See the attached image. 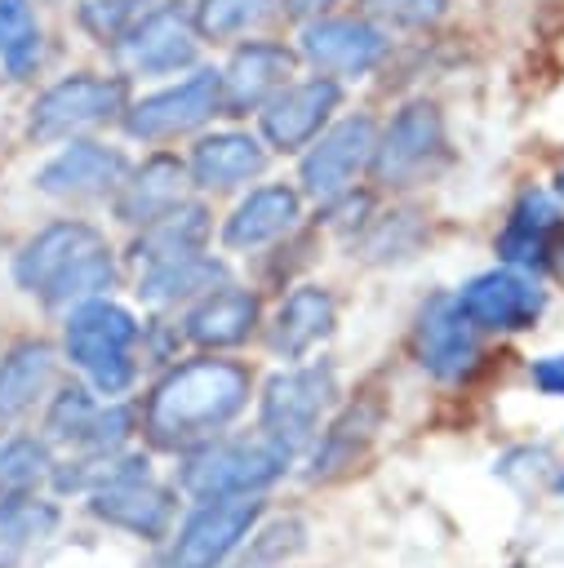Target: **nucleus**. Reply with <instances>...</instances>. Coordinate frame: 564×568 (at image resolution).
I'll use <instances>...</instances> for the list:
<instances>
[{
	"label": "nucleus",
	"instance_id": "1",
	"mask_svg": "<svg viewBox=\"0 0 564 568\" xmlns=\"http://www.w3.org/2000/svg\"><path fill=\"white\" fill-rule=\"evenodd\" d=\"M249 404V368L235 359H191L155 382L142 430L164 453H191Z\"/></svg>",
	"mask_w": 564,
	"mask_h": 568
},
{
	"label": "nucleus",
	"instance_id": "2",
	"mask_svg": "<svg viewBox=\"0 0 564 568\" xmlns=\"http://www.w3.org/2000/svg\"><path fill=\"white\" fill-rule=\"evenodd\" d=\"M13 275L27 293L49 306H75L111 288L115 266L107 240L84 222H53L36 240L22 244Z\"/></svg>",
	"mask_w": 564,
	"mask_h": 568
},
{
	"label": "nucleus",
	"instance_id": "3",
	"mask_svg": "<svg viewBox=\"0 0 564 568\" xmlns=\"http://www.w3.org/2000/svg\"><path fill=\"white\" fill-rule=\"evenodd\" d=\"M289 466V453L258 435L244 439H204L187 453L182 462V493H191L195 501L204 497H235V493H258L271 479H280V470Z\"/></svg>",
	"mask_w": 564,
	"mask_h": 568
},
{
	"label": "nucleus",
	"instance_id": "4",
	"mask_svg": "<svg viewBox=\"0 0 564 568\" xmlns=\"http://www.w3.org/2000/svg\"><path fill=\"white\" fill-rule=\"evenodd\" d=\"M133 342H138V324L115 302L89 297L71 306L67 355L89 373V382L102 395H120L133 382Z\"/></svg>",
	"mask_w": 564,
	"mask_h": 568
},
{
	"label": "nucleus",
	"instance_id": "5",
	"mask_svg": "<svg viewBox=\"0 0 564 568\" xmlns=\"http://www.w3.org/2000/svg\"><path fill=\"white\" fill-rule=\"evenodd\" d=\"M333 395H338V382H333V368L324 364L275 373L262 390V435L275 439L293 457L298 448L315 439L320 417L333 404Z\"/></svg>",
	"mask_w": 564,
	"mask_h": 568
},
{
	"label": "nucleus",
	"instance_id": "6",
	"mask_svg": "<svg viewBox=\"0 0 564 568\" xmlns=\"http://www.w3.org/2000/svg\"><path fill=\"white\" fill-rule=\"evenodd\" d=\"M258 515H262V497L258 493L204 497L195 506V515L182 524L164 568H222V559L253 532Z\"/></svg>",
	"mask_w": 564,
	"mask_h": 568
},
{
	"label": "nucleus",
	"instance_id": "7",
	"mask_svg": "<svg viewBox=\"0 0 564 568\" xmlns=\"http://www.w3.org/2000/svg\"><path fill=\"white\" fill-rule=\"evenodd\" d=\"M124 106V80H107V75H71L62 84H53L36 106H31V133L40 142L49 138H67L75 129H89L107 115H115Z\"/></svg>",
	"mask_w": 564,
	"mask_h": 568
},
{
	"label": "nucleus",
	"instance_id": "8",
	"mask_svg": "<svg viewBox=\"0 0 564 568\" xmlns=\"http://www.w3.org/2000/svg\"><path fill=\"white\" fill-rule=\"evenodd\" d=\"M218 106H222V75L218 71H195L178 89H164V93L142 98L124 115V129L133 138H142V142H160V138H178V133L204 124Z\"/></svg>",
	"mask_w": 564,
	"mask_h": 568
},
{
	"label": "nucleus",
	"instance_id": "9",
	"mask_svg": "<svg viewBox=\"0 0 564 568\" xmlns=\"http://www.w3.org/2000/svg\"><path fill=\"white\" fill-rule=\"evenodd\" d=\"M373 146H377L373 120H364V115L342 120L329 133H320V142L302 160V186H306V195H315L324 204L342 200L346 186L355 182V173L373 160Z\"/></svg>",
	"mask_w": 564,
	"mask_h": 568
},
{
	"label": "nucleus",
	"instance_id": "10",
	"mask_svg": "<svg viewBox=\"0 0 564 568\" xmlns=\"http://www.w3.org/2000/svg\"><path fill=\"white\" fill-rule=\"evenodd\" d=\"M457 306L462 315L475 324V328H502V333H515V328H528L546 297L542 288L520 271V266H502V271H484L475 275L462 293H457Z\"/></svg>",
	"mask_w": 564,
	"mask_h": 568
},
{
	"label": "nucleus",
	"instance_id": "11",
	"mask_svg": "<svg viewBox=\"0 0 564 568\" xmlns=\"http://www.w3.org/2000/svg\"><path fill=\"white\" fill-rule=\"evenodd\" d=\"M417 359L440 382H462L480 364L475 324L462 315L457 297L440 293L422 306V315H417Z\"/></svg>",
	"mask_w": 564,
	"mask_h": 568
},
{
	"label": "nucleus",
	"instance_id": "12",
	"mask_svg": "<svg viewBox=\"0 0 564 568\" xmlns=\"http://www.w3.org/2000/svg\"><path fill=\"white\" fill-rule=\"evenodd\" d=\"M440 146H444V133H440V115H435V106L431 102H413V106H404L395 120H391V129L382 133V142L373 146V173H377V182H386V186H404V182H413L435 155H440Z\"/></svg>",
	"mask_w": 564,
	"mask_h": 568
},
{
	"label": "nucleus",
	"instance_id": "13",
	"mask_svg": "<svg viewBox=\"0 0 564 568\" xmlns=\"http://www.w3.org/2000/svg\"><path fill=\"white\" fill-rule=\"evenodd\" d=\"M338 98H342V89L329 75H315V80H302V84H284L262 106V133H266V142L280 146V151L306 146L320 133V124L329 120V111L338 106Z\"/></svg>",
	"mask_w": 564,
	"mask_h": 568
},
{
	"label": "nucleus",
	"instance_id": "14",
	"mask_svg": "<svg viewBox=\"0 0 564 568\" xmlns=\"http://www.w3.org/2000/svg\"><path fill=\"white\" fill-rule=\"evenodd\" d=\"M89 510H93L98 519H107V524H115V528H124V532H133V537H151V541L164 537V532H169V519H173L169 493H164L160 484H151L147 470L120 475V479H111V484H98Z\"/></svg>",
	"mask_w": 564,
	"mask_h": 568
},
{
	"label": "nucleus",
	"instance_id": "15",
	"mask_svg": "<svg viewBox=\"0 0 564 568\" xmlns=\"http://www.w3.org/2000/svg\"><path fill=\"white\" fill-rule=\"evenodd\" d=\"M120 58H124V67L151 71V75L178 71V67H187L195 58V31H191V22H187V13L178 4H164V9H155L147 18H138L120 36Z\"/></svg>",
	"mask_w": 564,
	"mask_h": 568
},
{
	"label": "nucleus",
	"instance_id": "16",
	"mask_svg": "<svg viewBox=\"0 0 564 568\" xmlns=\"http://www.w3.org/2000/svg\"><path fill=\"white\" fill-rule=\"evenodd\" d=\"M293 75V53L284 44H244L235 49L226 75H222V106L231 115H244V111H258L266 106Z\"/></svg>",
	"mask_w": 564,
	"mask_h": 568
},
{
	"label": "nucleus",
	"instance_id": "17",
	"mask_svg": "<svg viewBox=\"0 0 564 568\" xmlns=\"http://www.w3.org/2000/svg\"><path fill=\"white\" fill-rule=\"evenodd\" d=\"M386 40L382 31H373L369 22L355 18H329V22H311L302 31V53L333 75H360L382 58Z\"/></svg>",
	"mask_w": 564,
	"mask_h": 568
},
{
	"label": "nucleus",
	"instance_id": "18",
	"mask_svg": "<svg viewBox=\"0 0 564 568\" xmlns=\"http://www.w3.org/2000/svg\"><path fill=\"white\" fill-rule=\"evenodd\" d=\"M120 178H124V155L120 151L98 146V142H75L71 151H62L58 160H49L36 173V186L49 191V195L84 200V195H107L111 186H120Z\"/></svg>",
	"mask_w": 564,
	"mask_h": 568
},
{
	"label": "nucleus",
	"instance_id": "19",
	"mask_svg": "<svg viewBox=\"0 0 564 568\" xmlns=\"http://www.w3.org/2000/svg\"><path fill=\"white\" fill-rule=\"evenodd\" d=\"M377 426H382V404L355 399L351 408H342V413L333 417V426L320 435L315 453H311V479H333V475L351 470V466L369 453Z\"/></svg>",
	"mask_w": 564,
	"mask_h": 568
},
{
	"label": "nucleus",
	"instance_id": "20",
	"mask_svg": "<svg viewBox=\"0 0 564 568\" xmlns=\"http://www.w3.org/2000/svg\"><path fill=\"white\" fill-rule=\"evenodd\" d=\"M182 186H187V169L178 155H151L133 182H124L120 200H115V213L133 226H147L155 217H164L169 209H178L182 200Z\"/></svg>",
	"mask_w": 564,
	"mask_h": 568
},
{
	"label": "nucleus",
	"instance_id": "21",
	"mask_svg": "<svg viewBox=\"0 0 564 568\" xmlns=\"http://www.w3.org/2000/svg\"><path fill=\"white\" fill-rule=\"evenodd\" d=\"M262 164H266V151L249 133H213L191 151V178L195 186H209V191H231L253 173H262Z\"/></svg>",
	"mask_w": 564,
	"mask_h": 568
},
{
	"label": "nucleus",
	"instance_id": "22",
	"mask_svg": "<svg viewBox=\"0 0 564 568\" xmlns=\"http://www.w3.org/2000/svg\"><path fill=\"white\" fill-rule=\"evenodd\" d=\"M560 226V204L546 191H524L506 231L497 235V253L511 266H542L551 257V231Z\"/></svg>",
	"mask_w": 564,
	"mask_h": 568
},
{
	"label": "nucleus",
	"instance_id": "23",
	"mask_svg": "<svg viewBox=\"0 0 564 568\" xmlns=\"http://www.w3.org/2000/svg\"><path fill=\"white\" fill-rule=\"evenodd\" d=\"M298 222V191L289 186H258L249 191V200L235 204V213L226 217L222 240L231 248H258L275 235H284Z\"/></svg>",
	"mask_w": 564,
	"mask_h": 568
},
{
	"label": "nucleus",
	"instance_id": "24",
	"mask_svg": "<svg viewBox=\"0 0 564 568\" xmlns=\"http://www.w3.org/2000/svg\"><path fill=\"white\" fill-rule=\"evenodd\" d=\"M258 324V297L249 288H218L187 315V337L195 346H240Z\"/></svg>",
	"mask_w": 564,
	"mask_h": 568
},
{
	"label": "nucleus",
	"instance_id": "25",
	"mask_svg": "<svg viewBox=\"0 0 564 568\" xmlns=\"http://www.w3.org/2000/svg\"><path fill=\"white\" fill-rule=\"evenodd\" d=\"M333 328V297L324 288H293L284 297V306L275 311V324H271V346L284 355V359H298L306 355L320 337H329Z\"/></svg>",
	"mask_w": 564,
	"mask_h": 568
},
{
	"label": "nucleus",
	"instance_id": "26",
	"mask_svg": "<svg viewBox=\"0 0 564 568\" xmlns=\"http://www.w3.org/2000/svg\"><path fill=\"white\" fill-rule=\"evenodd\" d=\"M204 217H209V213H204L200 204H178V209H169L164 217L147 222V235L133 244L138 266L151 271V266H169V262H178V257L200 253V244H204V235H209V222H204Z\"/></svg>",
	"mask_w": 564,
	"mask_h": 568
},
{
	"label": "nucleus",
	"instance_id": "27",
	"mask_svg": "<svg viewBox=\"0 0 564 568\" xmlns=\"http://www.w3.org/2000/svg\"><path fill=\"white\" fill-rule=\"evenodd\" d=\"M49 377H53V351L44 342L13 346L0 359V426L18 422L40 399V390L49 386Z\"/></svg>",
	"mask_w": 564,
	"mask_h": 568
},
{
	"label": "nucleus",
	"instance_id": "28",
	"mask_svg": "<svg viewBox=\"0 0 564 568\" xmlns=\"http://www.w3.org/2000/svg\"><path fill=\"white\" fill-rule=\"evenodd\" d=\"M213 280H222V266L204 253H191V257H178L169 266H151L142 271L138 280V297L151 302V306H164V302H178L187 293H200V288H213Z\"/></svg>",
	"mask_w": 564,
	"mask_h": 568
},
{
	"label": "nucleus",
	"instance_id": "29",
	"mask_svg": "<svg viewBox=\"0 0 564 568\" xmlns=\"http://www.w3.org/2000/svg\"><path fill=\"white\" fill-rule=\"evenodd\" d=\"M53 528V506L22 493V497H4L0 501V568H13L27 546L36 537H44Z\"/></svg>",
	"mask_w": 564,
	"mask_h": 568
},
{
	"label": "nucleus",
	"instance_id": "30",
	"mask_svg": "<svg viewBox=\"0 0 564 568\" xmlns=\"http://www.w3.org/2000/svg\"><path fill=\"white\" fill-rule=\"evenodd\" d=\"M40 58V27L31 0H0V62L9 75H27Z\"/></svg>",
	"mask_w": 564,
	"mask_h": 568
},
{
	"label": "nucleus",
	"instance_id": "31",
	"mask_svg": "<svg viewBox=\"0 0 564 568\" xmlns=\"http://www.w3.org/2000/svg\"><path fill=\"white\" fill-rule=\"evenodd\" d=\"M49 470V453L40 439H9L0 444V501L31 493Z\"/></svg>",
	"mask_w": 564,
	"mask_h": 568
},
{
	"label": "nucleus",
	"instance_id": "32",
	"mask_svg": "<svg viewBox=\"0 0 564 568\" xmlns=\"http://www.w3.org/2000/svg\"><path fill=\"white\" fill-rule=\"evenodd\" d=\"M98 413H102V408H98L80 386H67V390L53 399V408H49V435L89 448L93 426H98Z\"/></svg>",
	"mask_w": 564,
	"mask_h": 568
},
{
	"label": "nucleus",
	"instance_id": "33",
	"mask_svg": "<svg viewBox=\"0 0 564 568\" xmlns=\"http://www.w3.org/2000/svg\"><path fill=\"white\" fill-rule=\"evenodd\" d=\"M266 4H271V0H200L195 22H200L204 36L226 40V36H240V31H249L253 22H262V18H266Z\"/></svg>",
	"mask_w": 564,
	"mask_h": 568
},
{
	"label": "nucleus",
	"instance_id": "34",
	"mask_svg": "<svg viewBox=\"0 0 564 568\" xmlns=\"http://www.w3.org/2000/svg\"><path fill=\"white\" fill-rule=\"evenodd\" d=\"M147 4H151V0H89L80 18H84V27L107 44V40H120V36L147 13Z\"/></svg>",
	"mask_w": 564,
	"mask_h": 568
},
{
	"label": "nucleus",
	"instance_id": "35",
	"mask_svg": "<svg viewBox=\"0 0 564 568\" xmlns=\"http://www.w3.org/2000/svg\"><path fill=\"white\" fill-rule=\"evenodd\" d=\"M449 0H364V13L395 22V27H426L444 13Z\"/></svg>",
	"mask_w": 564,
	"mask_h": 568
},
{
	"label": "nucleus",
	"instance_id": "36",
	"mask_svg": "<svg viewBox=\"0 0 564 568\" xmlns=\"http://www.w3.org/2000/svg\"><path fill=\"white\" fill-rule=\"evenodd\" d=\"M533 386L546 395H564V355H546L533 364Z\"/></svg>",
	"mask_w": 564,
	"mask_h": 568
},
{
	"label": "nucleus",
	"instance_id": "37",
	"mask_svg": "<svg viewBox=\"0 0 564 568\" xmlns=\"http://www.w3.org/2000/svg\"><path fill=\"white\" fill-rule=\"evenodd\" d=\"M333 0H284V9L289 13H298V18H311V13H320V9H329Z\"/></svg>",
	"mask_w": 564,
	"mask_h": 568
},
{
	"label": "nucleus",
	"instance_id": "38",
	"mask_svg": "<svg viewBox=\"0 0 564 568\" xmlns=\"http://www.w3.org/2000/svg\"><path fill=\"white\" fill-rule=\"evenodd\" d=\"M551 253H555V257H551V262H555V275H560V280H564V240H560V244H555V248H551Z\"/></svg>",
	"mask_w": 564,
	"mask_h": 568
},
{
	"label": "nucleus",
	"instance_id": "39",
	"mask_svg": "<svg viewBox=\"0 0 564 568\" xmlns=\"http://www.w3.org/2000/svg\"><path fill=\"white\" fill-rule=\"evenodd\" d=\"M560 493H564V475H560Z\"/></svg>",
	"mask_w": 564,
	"mask_h": 568
},
{
	"label": "nucleus",
	"instance_id": "40",
	"mask_svg": "<svg viewBox=\"0 0 564 568\" xmlns=\"http://www.w3.org/2000/svg\"><path fill=\"white\" fill-rule=\"evenodd\" d=\"M560 191H564V173H560Z\"/></svg>",
	"mask_w": 564,
	"mask_h": 568
}]
</instances>
